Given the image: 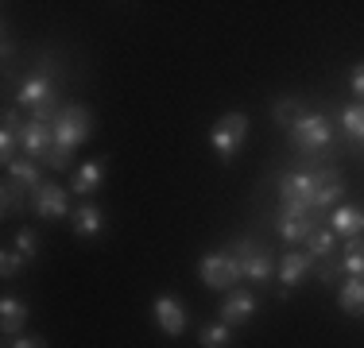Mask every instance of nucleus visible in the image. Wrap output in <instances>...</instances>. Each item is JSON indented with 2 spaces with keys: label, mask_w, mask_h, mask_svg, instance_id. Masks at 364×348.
I'll return each instance as SVG.
<instances>
[{
  "label": "nucleus",
  "mask_w": 364,
  "mask_h": 348,
  "mask_svg": "<svg viewBox=\"0 0 364 348\" xmlns=\"http://www.w3.org/2000/svg\"><path fill=\"white\" fill-rule=\"evenodd\" d=\"M90 136H93L90 109H85V104H63V112H58V120H55V151H50L47 167L66 170L70 167L74 147H82Z\"/></svg>",
  "instance_id": "nucleus-1"
},
{
  "label": "nucleus",
  "mask_w": 364,
  "mask_h": 348,
  "mask_svg": "<svg viewBox=\"0 0 364 348\" xmlns=\"http://www.w3.org/2000/svg\"><path fill=\"white\" fill-rule=\"evenodd\" d=\"M225 251L240 263V278H248V283H272V275L279 271V263L272 259V251H267L264 244H256L252 236L232 240Z\"/></svg>",
  "instance_id": "nucleus-2"
},
{
  "label": "nucleus",
  "mask_w": 364,
  "mask_h": 348,
  "mask_svg": "<svg viewBox=\"0 0 364 348\" xmlns=\"http://www.w3.org/2000/svg\"><path fill=\"white\" fill-rule=\"evenodd\" d=\"M291 143L306 155H322L329 143H333V120L326 112H306L299 124L291 128Z\"/></svg>",
  "instance_id": "nucleus-3"
},
{
  "label": "nucleus",
  "mask_w": 364,
  "mask_h": 348,
  "mask_svg": "<svg viewBox=\"0 0 364 348\" xmlns=\"http://www.w3.org/2000/svg\"><path fill=\"white\" fill-rule=\"evenodd\" d=\"M245 139H248V116L245 112H225L218 124L210 128V147L218 151L221 163H229L232 155L245 147Z\"/></svg>",
  "instance_id": "nucleus-4"
},
{
  "label": "nucleus",
  "mask_w": 364,
  "mask_h": 348,
  "mask_svg": "<svg viewBox=\"0 0 364 348\" xmlns=\"http://www.w3.org/2000/svg\"><path fill=\"white\" fill-rule=\"evenodd\" d=\"M198 275H202V283L210 286V290H229L240 278V263L229 251H210V256H202V263H198Z\"/></svg>",
  "instance_id": "nucleus-5"
},
{
  "label": "nucleus",
  "mask_w": 364,
  "mask_h": 348,
  "mask_svg": "<svg viewBox=\"0 0 364 348\" xmlns=\"http://www.w3.org/2000/svg\"><path fill=\"white\" fill-rule=\"evenodd\" d=\"M20 147L28 159L36 163H47L50 151H55V124H43V120H28L20 128Z\"/></svg>",
  "instance_id": "nucleus-6"
},
{
  "label": "nucleus",
  "mask_w": 364,
  "mask_h": 348,
  "mask_svg": "<svg viewBox=\"0 0 364 348\" xmlns=\"http://www.w3.org/2000/svg\"><path fill=\"white\" fill-rule=\"evenodd\" d=\"M55 101H58V89H55V82H50L47 74L23 77L20 89H16V104H20V109H31V112H39L43 104H55Z\"/></svg>",
  "instance_id": "nucleus-7"
},
{
  "label": "nucleus",
  "mask_w": 364,
  "mask_h": 348,
  "mask_svg": "<svg viewBox=\"0 0 364 348\" xmlns=\"http://www.w3.org/2000/svg\"><path fill=\"white\" fill-rule=\"evenodd\" d=\"M31 209H36L39 217H47V221H63V217L70 213V194H66L58 182H43L36 194H31Z\"/></svg>",
  "instance_id": "nucleus-8"
},
{
  "label": "nucleus",
  "mask_w": 364,
  "mask_h": 348,
  "mask_svg": "<svg viewBox=\"0 0 364 348\" xmlns=\"http://www.w3.org/2000/svg\"><path fill=\"white\" fill-rule=\"evenodd\" d=\"M151 317L159 321V329L167 337H178L182 329H186V310H182V302L171 298V294H159V298L151 302Z\"/></svg>",
  "instance_id": "nucleus-9"
},
{
  "label": "nucleus",
  "mask_w": 364,
  "mask_h": 348,
  "mask_svg": "<svg viewBox=\"0 0 364 348\" xmlns=\"http://www.w3.org/2000/svg\"><path fill=\"white\" fill-rule=\"evenodd\" d=\"M341 194H345V182H341V174H337L333 167L314 170V213L333 209V202H341Z\"/></svg>",
  "instance_id": "nucleus-10"
},
{
  "label": "nucleus",
  "mask_w": 364,
  "mask_h": 348,
  "mask_svg": "<svg viewBox=\"0 0 364 348\" xmlns=\"http://www.w3.org/2000/svg\"><path fill=\"white\" fill-rule=\"evenodd\" d=\"M275 229H279V236L287 244H299V240H306L310 232L318 229V217L314 213H287V209H279V213H275Z\"/></svg>",
  "instance_id": "nucleus-11"
},
{
  "label": "nucleus",
  "mask_w": 364,
  "mask_h": 348,
  "mask_svg": "<svg viewBox=\"0 0 364 348\" xmlns=\"http://www.w3.org/2000/svg\"><path fill=\"white\" fill-rule=\"evenodd\" d=\"M256 317V298L248 290H232L229 298L221 302V321L229 329H237V325H248V321Z\"/></svg>",
  "instance_id": "nucleus-12"
},
{
  "label": "nucleus",
  "mask_w": 364,
  "mask_h": 348,
  "mask_svg": "<svg viewBox=\"0 0 364 348\" xmlns=\"http://www.w3.org/2000/svg\"><path fill=\"white\" fill-rule=\"evenodd\" d=\"M310 267H314V256H306V251H287V256L279 259V294H291V286H299V278L310 271Z\"/></svg>",
  "instance_id": "nucleus-13"
},
{
  "label": "nucleus",
  "mask_w": 364,
  "mask_h": 348,
  "mask_svg": "<svg viewBox=\"0 0 364 348\" xmlns=\"http://www.w3.org/2000/svg\"><path fill=\"white\" fill-rule=\"evenodd\" d=\"M329 229H333L337 236H345V240L364 236V209H357V205H337L333 217H329Z\"/></svg>",
  "instance_id": "nucleus-14"
},
{
  "label": "nucleus",
  "mask_w": 364,
  "mask_h": 348,
  "mask_svg": "<svg viewBox=\"0 0 364 348\" xmlns=\"http://www.w3.org/2000/svg\"><path fill=\"white\" fill-rule=\"evenodd\" d=\"M28 317H31L28 302H20V298H4V302H0V325H4L8 337H20L23 325H28Z\"/></svg>",
  "instance_id": "nucleus-15"
},
{
  "label": "nucleus",
  "mask_w": 364,
  "mask_h": 348,
  "mask_svg": "<svg viewBox=\"0 0 364 348\" xmlns=\"http://www.w3.org/2000/svg\"><path fill=\"white\" fill-rule=\"evenodd\" d=\"M8 178L16 182L20 190H28V194H36V190L43 186V174H39V163L28 159V155H20V159L8 167Z\"/></svg>",
  "instance_id": "nucleus-16"
},
{
  "label": "nucleus",
  "mask_w": 364,
  "mask_h": 348,
  "mask_svg": "<svg viewBox=\"0 0 364 348\" xmlns=\"http://www.w3.org/2000/svg\"><path fill=\"white\" fill-rule=\"evenodd\" d=\"M101 229H105V217H101V209L93 205V202H85V205L74 213V232H77L82 240H93Z\"/></svg>",
  "instance_id": "nucleus-17"
},
{
  "label": "nucleus",
  "mask_w": 364,
  "mask_h": 348,
  "mask_svg": "<svg viewBox=\"0 0 364 348\" xmlns=\"http://www.w3.org/2000/svg\"><path fill=\"white\" fill-rule=\"evenodd\" d=\"M302 244H306V256H314V263H318V259H333V251H337V232L318 224V229L310 232Z\"/></svg>",
  "instance_id": "nucleus-18"
},
{
  "label": "nucleus",
  "mask_w": 364,
  "mask_h": 348,
  "mask_svg": "<svg viewBox=\"0 0 364 348\" xmlns=\"http://www.w3.org/2000/svg\"><path fill=\"white\" fill-rule=\"evenodd\" d=\"M306 112L310 109L299 97H279V101H275V109H272V116H275V124H279V128H287V132H291V128L306 116Z\"/></svg>",
  "instance_id": "nucleus-19"
},
{
  "label": "nucleus",
  "mask_w": 364,
  "mask_h": 348,
  "mask_svg": "<svg viewBox=\"0 0 364 348\" xmlns=\"http://www.w3.org/2000/svg\"><path fill=\"white\" fill-rule=\"evenodd\" d=\"M101 178H105V159H90L82 170L74 174V194H93V190L101 186Z\"/></svg>",
  "instance_id": "nucleus-20"
},
{
  "label": "nucleus",
  "mask_w": 364,
  "mask_h": 348,
  "mask_svg": "<svg viewBox=\"0 0 364 348\" xmlns=\"http://www.w3.org/2000/svg\"><path fill=\"white\" fill-rule=\"evenodd\" d=\"M337 306L345 313H364V278H349L337 290Z\"/></svg>",
  "instance_id": "nucleus-21"
},
{
  "label": "nucleus",
  "mask_w": 364,
  "mask_h": 348,
  "mask_svg": "<svg viewBox=\"0 0 364 348\" xmlns=\"http://www.w3.org/2000/svg\"><path fill=\"white\" fill-rule=\"evenodd\" d=\"M341 267H345L353 278H364V236L345 240V259H341Z\"/></svg>",
  "instance_id": "nucleus-22"
},
{
  "label": "nucleus",
  "mask_w": 364,
  "mask_h": 348,
  "mask_svg": "<svg viewBox=\"0 0 364 348\" xmlns=\"http://www.w3.org/2000/svg\"><path fill=\"white\" fill-rule=\"evenodd\" d=\"M198 341H202V348H229L232 329L225 325V321H218V325H205L202 333H198Z\"/></svg>",
  "instance_id": "nucleus-23"
},
{
  "label": "nucleus",
  "mask_w": 364,
  "mask_h": 348,
  "mask_svg": "<svg viewBox=\"0 0 364 348\" xmlns=\"http://www.w3.org/2000/svg\"><path fill=\"white\" fill-rule=\"evenodd\" d=\"M341 128L349 136H357V139H364V104L357 101V104H349V109L341 112Z\"/></svg>",
  "instance_id": "nucleus-24"
},
{
  "label": "nucleus",
  "mask_w": 364,
  "mask_h": 348,
  "mask_svg": "<svg viewBox=\"0 0 364 348\" xmlns=\"http://www.w3.org/2000/svg\"><path fill=\"white\" fill-rule=\"evenodd\" d=\"M16 251L23 256V263H31V259L39 256V236H36V229H20V232H16Z\"/></svg>",
  "instance_id": "nucleus-25"
},
{
  "label": "nucleus",
  "mask_w": 364,
  "mask_h": 348,
  "mask_svg": "<svg viewBox=\"0 0 364 348\" xmlns=\"http://www.w3.org/2000/svg\"><path fill=\"white\" fill-rule=\"evenodd\" d=\"M20 267H23V256H20L16 248H4V251H0V275H4V278H16V271H20Z\"/></svg>",
  "instance_id": "nucleus-26"
},
{
  "label": "nucleus",
  "mask_w": 364,
  "mask_h": 348,
  "mask_svg": "<svg viewBox=\"0 0 364 348\" xmlns=\"http://www.w3.org/2000/svg\"><path fill=\"white\" fill-rule=\"evenodd\" d=\"M345 267L341 263H333V259H318V283H326V286H333L337 283V275H341Z\"/></svg>",
  "instance_id": "nucleus-27"
},
{
  "label": "nucleus",
  "mask_w": 364,
  "mask_h": 348,
  "mask_svg": "<svg viewBox=\"0 0 364 348\" xmlns=\"http://www.w3.org/2000/svg\"><path fill=\"white\" fill-rule=\"evenodd\" d=\"M8 348H47V341H43V337H23V333H20Z\"/></svg>",
  "instance_id": "nucleus-28"
},
{
  "label": "nucleus",
  "mask_w": 364,
  "mask_h": 348,
  "mask_svg": "<svg viewBox=\"0 0 364 348\" xmlns=\"http://www.w3.org/2000/svg\"><path fill=\"white\" fill-rule=\"evenodd\" d=\"M353 93H357V101L364 104V62L353 66Z\"/></svg>",
  "instance_id": "nucleus-29"
}]
</instances>
